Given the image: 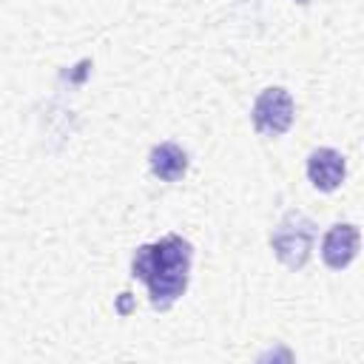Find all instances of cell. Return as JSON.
<instances>
[{
  "label": "cell",
  "mask_w": 364,
  "mask_h": 364,
  "mask_svg": "<svg viewBox=\"0 0 364 364\" xmlns=\"http://www.w3.org/2000/svg\"><path fill=\"white\" fill-rule=\"evenodd\" d=\"M299 3H307V0H299Z\"/></svg>",
  "instance_id": "52a82bcc"
},
{
  "label": "cell",
  "mask_w": 364,
  "mask_h": 364,
  "mask_svg": "<svg viewBox=\"0 0 364 364\" xmlns=\"http://www.w3.org/2000/svg\"><path fill=\"white\" fill-rule=\"evenodd\" d=\"M316 222L301 213V210H287L282 216V222L273 228V236H270V245H273V253L276 259L290 267V270H299L304 267V262L310 259L313 253V245H316Z\"/></svg>",
  "instance_id": "7a4b0ae2"
},
{
  "label": "cell",
  "mask_w": 364,
  "mask_h": 364,
  "mask_svg": "<svg viewBox=\"0 0 364 364\" xmlns=\"http://www.w3.org/2000/svg\"><path fill=\"white\" fill-rule=\"evenodd\" d=\"M253 125L262 136H282L290 125H293V117H296V102L290 97L287 88L282 85H270L264 88L256 102H253Z\"/></svg>",
  "instance_id": "3957f363"
},
{
  "label": "cell",
  "mask_w": 364,
  "mask_h": 364,
  "mask_svg": "<svg viewBox=\"0 0 364 364\" xmlns=\"http://www.w3.org/2000/svg\"><path fill=\"white\" fill-rule=\"evenodd\" d=\"M358 242H361V233H358L355 225H350V222L333 225L324 233V242H321V259H324V264L333 267V270L347 267L358 256Z\"/></svg>",
  "instance_id": "277c9868"
},
{
  "label": "cell",
  "mask_w": 364,
  "mask_h": 364,
  "mask_svg": "<svg viewBox=\"0 0 364 364\" xmlns=\"http://www.w3.org/2000/svg\"><path fill=\"white\" fill-rule=\"evenodd\" d=\"M148 168L162 182H179L188 171V154L176 142H159L148 154Z\"/></svg>",
  "instance_id": "8992f818"
},
{
  "label": "cell",
  "mask_w": 364,
  "mask_h": 364,
  "mask_svg": "<svg viewBox=\"0 0 364 364\" xmlns=\"http://www.w3.org/2000/svg\"><path fill=\"white\" fill-rule=\"evenodd\" d=\"M347 173V162L336 148H316L307 156V179L313 182V188L330 193L344 182Z\"/></svg>",
  "instance_id": "5b68a950"
},
{
  "label": "cell",
  "mask_w": 364,
  "mask_h": 364,
  "mask_svg": "<svg viewBox=\"0 0 364 364\" xmlns=\"http://www.w3.org/2000/svg\"><path fill=\"white\" fill-rule=\"evenodd\" d=\"M193 247L188 239L168 233L156 242L139 245L131 259V276L145 282L151 307L168 310L188 287Z\"/></svg>",
  "instance_id": "6da1fadb"
}]
</instances>
